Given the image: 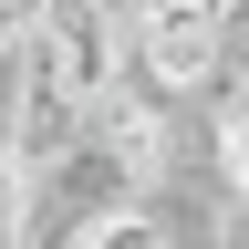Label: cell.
Returning a JSON list of instances; mask_svg holds the SVG:
<instances>
[{
    "instance_id": "1",
    "label": "cell",
    "mask_w": 249,
    "mask_h": 249,
    "mask_svg": "<svg viewBox=\"0 0 249 249\" xmlns=\"http://www.w3.org/2000/svg\"><path fill=\"white\" fill-rule=\"evenodd\" d=\"M83 166L104 177L114 197H166V187L197 166V114L114 73V83L83 104Z\"/></svg>"
},
{
    "instance_id": "2",
    "label": "cell",
    "mask_w": 249,
    "mask_h": 249,
    "mask_svg": "<svg viewBox=\"0 0 249 249\" xmlns=\"http://www.w3.org/2000/svg\"><path fill=\"white\" fill-rule=\"evenodd\" d=\"M218 11L229 0H145L124 21V83L166 93V104H208L218 93Z\"/></svg>"
},
{
    "instance_id": "3",
    "label": "cell",
    "mask_w": 249,
    "mask_h": 249,
    "mask_svg": "<svg viewBox=\"0 0 249 249\" xmlns=\"http://www.w3.org/2000/svg\"><path fill=\"white\" fill-rule=\"evenodd\" d=\"M21 73L42 83V93H62V104H93L114 73H124V21L104 11V0H42L31 11V31H21Z\"/></svg>"
},
{
    "instance_id": "4",
    "label": "cell",
    "mask_w": 249,
    "mask_h": 249,
    "mask_svg": "<svg viewBox=\"0 0 249 249\" xmlns=\"http://www.w3.org/2000/svg\"><path fill=\"white\" fill-rule=\"evenodd\" d=\"M83 249H166V218H156L145 197H104L83 218Z\"/></svg>"
},
{
    "instance_id": "5",
    "label": "cell",
    "mask_w": 249,
    "mask_h": 249,
    "mask_svg": "<svg viewBox=\"0 0 249 249\" xmlns=\"http://www.w3.org/2000/svg\"><path fill=\"white\" fill-rule=\"evenodd\" d=\"M11 83H21V62H11V52H0V124H11Z\"/></svg>"
}]
</instances>
